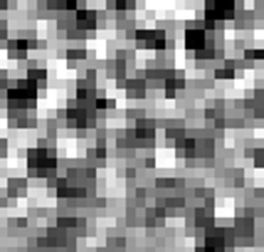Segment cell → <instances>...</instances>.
I'll use <instances>...</instances> for the list:
<instances>
[{"label": "cell", "mask_w": 264, "mask_h": 252, "mask_svg": "<svg viewBox=\"0 0 264 252\" xmlns=\"http://www.w3.org/2000/svg\"><path fill=\"white\" fill-rule=\"evenodd\" d=\"M208 15H210V18H230V15H232V3H230V0H215V3L208 8Z\"/></svg>", "instance_id": "1"}, {"label": "cell", "mask_w": 264, "mask_h": 252, "mask_svg": "<svg viewBox=\"0 0 264 252\" xmlns=\"http://www.w3.org/2000/svg\"><path fill=\"white\" fill-rule=\"evenodd\" d=\"M30 163H32V168H40L42 173H47L49 168L54 166V159L47 156L45 151H35V154H32V159H30Z\"/></svg>", "instance_id": "2"}, {"label": "cell", "mask_w": 264, "mask_h": 252, "mask_svg": "<svg viewBox=\"0 0 264 252\" xmlns=\"http://www.w3.org/2000/svg\"><path fill=\"white\" fill-rule=\"evenodd\" d=\"M185 45L190 47V49H200V47L205 45V32L203 30H188L185 32Z\"/></svg>", "instance_id": "3"}, {"label": "cell", "mask_w": 264, "mask_h": 252, "mask_svg": "<svg viewBox=\"0 0 264 252\" xmlns=\"http://www.w3.org/2000/svg\"><path fill=\"white\" fill-rule=\"evenodd\" d=\"M139 37H141V42H146V45H151V47H163V35H161V32L146 30V32H141Z\"/></svg>", "instance_id": "4"}, {"label": "cell", "mask_w": 264, "mask_h": 252, "mask_svg": "<svg viewBox=\"0 0 264 252\" xmlns=\"http://www.w3.org/2000/svg\"><path fill=\"white\" fill-rule=\"evenodd\" d=\"M25 49H27V42H15L13 45V55H25Z\"/></svg>", "instance_id": "5"}]
</instances>
